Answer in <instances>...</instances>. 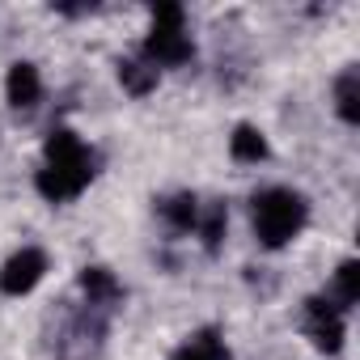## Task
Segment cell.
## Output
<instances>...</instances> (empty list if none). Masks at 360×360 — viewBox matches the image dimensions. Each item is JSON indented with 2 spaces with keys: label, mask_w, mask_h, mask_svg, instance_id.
Segmentation results:
<instances>
[{
  "label": "cell",
  "mask_w": 360,
  "mask_h": 360,
  "mask_svg": "<svg viewBox=\"0 0 360 360\" xmlns=\"http://www.w3.org/2000/svg\"><path fill=\"white\" fill-rule=\"evenodd\" d=\"M157 212H161V221H165L174 233H187V229H195V221H200V200L183 191V195L161 200V204H157Z\"/></svg>",
  "instance_id": "cell-8"
},
{
  "label": "cell",
  "mask_w": 360,
  "mask_h": 360,
  "mask_svg": "<svg viewBox=\"0 0 360 360\" xmlns=\"http://www.w3.org/2000/svg\"><path fill=\"white\" fill-rule=\"evenodd\" d=\"M47 161H43V169H39V195L43 200H51V204H64V200H72V195H81L85 187H89V178L98 174L94 165H98V157L81 144V136H72V131H51L47 136Z\"/></svg>",
  "instance_id": "cell-1"
},
{
  "label": "cell",
  "mask_w": 360,
  "mask_h": 360,
  "mask_svg": "<svg viewBox=\"0 0 360 360\" xmlns=\"http://www.w3.org/2000/svg\"><path fill=\"white\" fill-rule=\"evenodd\" d=\"M335 106L347 123H360V72L347 68L339 81H335Z\"/></svg>",
  "instance_id": "cell-11"
},
{
  "label": "cell",
  "mask_w": 360,
  "mask_h": 360,
  "mask_svg": "<svg viewBox=\"0 0 360 360\" xmlns=\"http://www.w3.org/2000/svg\"><path fill=\"white\" fill-rule=\"evenodd\" d=\"M119 81L140 98V94H148V89L157 85V68L144 64V60H123V64H119Z\"/></svg>",
  "instance_id": "cell-12"
},
{
  "label": "cell",
  "mask_w": 360,
  "mask_h": 360,
  "mask_svg": "<svg viewBox=\"0 0 360 360\" xmlns=\"http://www.w3.org/2000/svg\"><path fill=\"white\" fill-rule=\"evenodd\" d=\"M255 233H259V242L263 246H284V242H292L301 229H305V221H309V208H305V200L297 195V191H288V187H267V191H259L255 195Z\"/></svg>",
  "instance_id": "cell-2"
},
{
  "label": "cell",
  "mask_w": 360,
  "mask_h": 360,
  "mask_svg": "<svg viewBox=\"0 0 360 360\" xmlns=\"http://www.w3.org/2000/svg\"><path fill=\"white\" fill-rule=\"evenodd\" d=\"M5 94H9V106L18 110H30L39 98H43V77L34 64H13L9 68V81H5Z\"/></svg>",
  "instance_id": "cell-6"
},
{
  "label": "cell",
  "mask_w": 360,
  "mask_h": 360,
  "mask_svg": "<svg viewBox=\"0 0 360 360\" xmlns=\"http://www.w3.org/2000/svg\"><path fill=\"white\" fill-rule=\"evenodd\" d=\"M326 301H330L339 314H343V309H352V305L360 301V263H356V259H347V263L335 271V284H330Z\"/></svg>",
  "instance_id": "cell-9"
},
{
  "label": "cell",
  "mask_w": 360,
  "mask_h": 360,
  "mask_svg": "<svg viewBox=\"0 0 360 360\" xmlns=\"http://www.w3.org/2000/svg\"><path fill=\"white\" fill-rule=\"evenodd\" d=\"M195 56L187 30H183V9L178 5H161L153 13V34L144 39V64L153 68H178V64H187Z\"/></svg>",
  "instance_id": "cell-3"
},
{
  "label": "cell",
  "mask_w": 360,
  "mask_h": 360,
  "mask_svg": "<svg viewBox=\"0 0 360 360\" xmlns=\"http://www.w3.org/2000/svg\"><path fill=\"white\" fill-rule=\"evenodd\" d=\"M305 335L314 339L318 352L335 356L343 347V318H339V309L330 301H322V297H309L305 301Z\"/></svg>",
  "instance_id": "cell-4"
},
{
  "label": "cell",
  "mask_w": 360,
  "mask_h": 360,
  "mask_svg": "<svg viewBox=\"0 0 360 360\" xmlns=\"http://www.w3.org/2000/svg\"><path fill=\"white\" fill-rule=\"evenodd\" d=\"M229 153H233V161H242V165H259V161L267 157V140H263L259 127L242 123V127L233 131V140H229Z\"/></svg>",
  "instance_id": "cell-10"
},
{
  "label": "cell",
  "mask_w": 360,
  "mask_h": 360,
  "mask_svg": "<svg viewBox=\"0 0 360 360\" xmlns=\"http://www.w3.org/2000/svg\"><path fill=\"white\" fill-rule=\"evenodd\" d=\"M81 288H85L89 305H98V309H110V305L123 297L119 280H115L106 267H85V271H81Z\"/></svg>",
  "instance_id": "cell-7"
},
{
  "label": "cell",
  "mask_w": 360,
  "mask_h": 360,
  "mask_svg": "<svg viewBox=\"0 0 360 360\" xmlns=\"http://www.w3.org/2000/svg\"><path fill=\"white\" fill-rule=\"evenodd\" d=\"M43 276H47V255H43V250H34V246H26V250H18L5 267H0V292H9V297H26Z\"/></svg>",
  "instance_id": "cell-5"
},
{
  "label": "cell",
  "mask_w": 360,
  "mask_h": 360,
  "mask_svg": "<svg viewBox=\"0 0 360 360\" xmlns=\"http://www.w3.org/2000/svg\"><path fill=\"white\" fill-rule=\"evenodd\" d=\"M225 221H229L225 204H212V208L204 212V221H195V225H200V238H204V246H208V250H217V246H221V238H225Z\"/></svg>",
  "instance_id": "cell-13"
}]
</instances>
